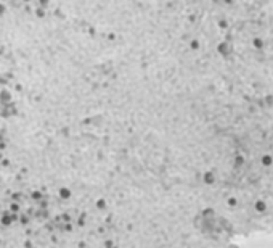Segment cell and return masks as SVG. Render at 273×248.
I'll use <instances>...</instances> for the list:
<instances>
[{"label": "cell", "mask_w": 273, "mask_h": 248, "mask_svg": "<svg viewBox=\"0 0 273 248\" xmlns=\"http://www.w3.org/2000/svg\"><path fill=\"white\" fill-rule=\"evenodd\" d=\"M13 219H15L13 214H10V213H5V214L2 216V224H3V226H10V224L13 222Z\"/></svg>", "instance_id": "1"}, {"label": "cell", "mask_w": 273, "mask_h": 248, "mask_svg": "<svg viewBox=\"0 0 273 248\" xmlns=\"http://www.w3.org/2000/svg\"><path fill=\"white\" fill-rule=\"evenodd\" d=\"M60 196H61L63 200H68L69 196H71V190H69V188H66V187L60 188Z\"/></svg>", "instance_id": "2"}, {"label": "cell", "mask_w": 273, "mask_h": 248, "mask_svg": "<svg viewBox=\"0 0 273 248\" xmlns=\"http://www.w3.org/2000/svg\"><path fill=\"white\" fill-rule=\"evenodd\" d=\"M97 206H98V208H105V206H106L105 200H103V198H100V200H98V203H97Z\"/></svg>", "instance_id": "3"}, {"label": "cell", "mask_w": 273, "mask_h": 248, "mask_svg": "<svg viewBox=\"0 0 273 248\" xmlns=\"http://www.w3.org/2000/svg\"><path fill=\"white\" fill-rule=\"evenodd\" d=\"M32 196H34V198H40V196H42V195H40V194H39V192H34V194H32Z\"/></svg>", "instance_id": "4"}]
</instances>
